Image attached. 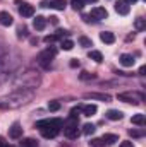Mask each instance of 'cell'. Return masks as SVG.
I'll return each instance as SVG.
<instances>
[{
  "label": "cell",
  "instance_id": "43",
  "mask_svg": "<svg viewBox=\"0 0 146 147\" xmlns=\"http://www.w3.org/2000/svg\"><path fill=\"white\" fill-rule=\"evenodd\" d=\"M124 2H126V3H127V5H131V3H136V2H138V0H124Z\"/></svg>",
  "mask_w": 146,
  "mask_h": 147
},
{
  "label": "cell",
  "instance_id": "38",
  "mask_svg": "<svg viewBox=\"0 0 146 147\" xmlns=\"http://www.w3.org/2000/svg\"><path fill=\"white\" fill-rule=\"evenodd\" d=\"M83 19H84V22H91V21H95L89 14H88V16H83Z\"/></svg>",
  "mask_w": 146,
  "mask_h": 147
},
{
  "label": "cell",
  "instance_id": "39",
  "mask_svg": "<svg viewBox=\"0 0 146 147\" xmlns=\"http://www.w3.org/2000/svg\"><path fill=\"white\" fill-rule=\"evenodd\" d=\"M50 22H52V24H59V17L52 16V17H50Z\"/></svg>",
  "mask_w": 146,
  "mask_h": 147
},
{
  "label": "cell",
  "instance_id": "32",
  "mask_svg": "<svg viewBox=\"0 0 146 147\" xmlns=\"http://www.w3.org/2000/svg\"><path fill=\"white\" fill-rule=\"evenodd\" d=\"M48 110L50 111H59L60 110V103H59V101H50V103H48Z\"/></svg>",
  "mask_w": 146,
  "mask_h": 147
},
{
  "label": "cell",
  "instance_id": "29",
  "mask_svg": "<svg viewBox=\"0 0 146 147\" xmlns=\"http://www.w3.org/2000/svg\"><path fill=\"white\" fill-rule=\"evenodd\" d=\"M79 43H81V46H84V48L93 46V41H91L89 38H86V36H81V38H79Z\"/></svg>",
  "mask_w": 146,
  "mask_h": 147
},
{
  "label": "cell",
  "instance_id": "2",
  "mask_svg": "<svg viewBox=\"0 0 146 147\" xmlns=\"http://www.w3.org/2000/svg\"><path fill=\"white\" fill-rule=\"evenodd\" d=\"M40 84H41V75H40V72L31 70V69L17 70V72L14 74V79H12L14 89H31V91H35Z\"/></svg>",
  "mask_w": 146,
  "mask_h": 147
},
{
  "label": "cell",
  "instance_id": "31",
  "mask_svg": "<svg viewBox=\"0 0 146 147\" xmlns=\"http://www.w3.org/2000/svg\"><path fill=\"white\" fill-rule=\"evenodd\" d=\"M129 135L131 137H136V139H139V137H145V130H129Z\"/></svg>",
  "mask_w": 146,
  "mask_h": 147
},
{
  "label": "cell",
  "instance_id": "19",
  "mask_svg": "<svg viewBox=\"0 0 146 147\" xmlns=\"http://www.w3.org/2000/svg\"><path fill=\"white\" fill-rule=\"evenodd\" d=\"M50 7L55 9V10H64L67 7V2L65 0H52L50 2Z\"/></svg>",
  "mask_w": 146,
  "mask_h": 147
},
{
  "label": "cell",
  "instance_id": "37",
  "mask_svg": "<svg viewBox=\"0 0 146 147\" xmlns=\"http://www.w3.org/2000/svg\"><path fill=\"white\" fill-rule=\"evenodd\" d=\"M71 67H72V69L79 67V60H76V58H74V60H71Z\"/></svg>",
  "mask_w": 146,
  "mask_h": 147
},
{
  "label": "cell",
  "instance_id": "5",
  "mask_svg": "<svg viewBox=\"0 0 146 147\" xmlns=\"http://www.w3.org/2000/svg\"><path fill=\"white\" fill-rule=\"evenodd\" d=\"M55 55H57V48H53V46H48V48H45L43 51H40L36 57V62L40 65H43V67H50V62L55 58Z\"/></svg>",
  "mask_w": 146,
  "mask_h": 147
},
{
  "label": "cell",
  "instance_id": "17",
  "mask_svg": "<svg viewBox=\"0 0 146 147\" xmlns=\"http://www.w3.org/2000/svg\"><path fill=\"white\" fill-rule=\"evenodd\" d=\"M100 39L105 45H112V43H115V34L113 33H108V31H103V33H100Z\"/></svg>",
  "mask_w": 146,
  "mask_h": 147
},
{
  "label": "cell",
  "instance_id": "20",
  "mask_svg": "<svg viewBox=\"0 0 146 147\" xmlns=\"http://www.w3.org/2000/svg\"><path fill=\"white\" fill-rule=\"evenodd\" d=\"M81 110H83V113H84V116H93L98 108H96L95 105H86V106H81Z\"/></svg>",
  "mask_w": 146,
  "mask_h": 147
},
{
  "label": "cell",
  "instance_id": "35",
  "mask_svg": "<svg viewBox=\"0 0 146 147\" xmlns=\"http://www.w3.org/2000/svg\"><path fill=\"white\" fill-rule=\"evenodd\" d=\"M89 144H91V147H105V144H103L102 139H93Z\"/></svg>",
  "mask_w": 146,
  "mask_h": 147
},
{
  "label": "cell",
  "instance_id": "22",
  "mask_svg": "<svg viewBox=\"0 0 146 147\" xmlns=\"http://www.w3.org/2000/svg\"><path fill=\"white\" fill-rule=\"evenodd\" d=\"M131 121H132L134 125H139V127H143V125H145V115L138 113V115H134V116L131 118Z\"/></svg>",
  "mask_w": 146,
  "mask_h": 147
},
{
  "label": "cell",
  "instance_id": "4",
  "mask_svg": "<svg viewBox=\"0 0 146 147\" xmlns=\"http://www.w3.org/2000/svg\"><path fill=\"white\" fill-rule=\"evenodd\" d=\"M62 125H64V121L60 118H50V120H40V121H36V128H40V132H41V135L45 139H53L60 132Z\"/></svg>",
  "mask_w": 146,
  "mask_h": 147
},
{
  "label": "cell",
  "instance_id": "7",
  "mask_svg": "<svg viewBox=\"0 0 146 147\" xmlns=\"http://www.w3.org/2000/svg\"><path fill=\"white\" fill-rule=\"evenodd\" d=\"M119 101H124V103H131V105H139L143 101V96L141 94H136V92H122L117 96Z\"/></svg>",
  "mask_w": 146,
  "mask_h": 147
},
{
  "label": "cell",
  "instance_id": "15",
  "mask_svg": "<svg viewBox=\"0 0 146 147\" xmlns=\"http://www.w3.org/2000/svg\"><path fill=\"white\" fill-rule=\"evenodd\" d=\"M105 116H107L108 120H112V121H119V120H122L124 113L119 111V110H108L107 113H105Z\"/></svg>",
  "mask_w": 146,
  "mask_h": 147
},
{
  "label": "cell",
  "instance_id": "24",
  "mask_svg": "<svg viewBox=\"0 0 146 147\" xmlns=\"http://www.w3.org/2000/svg\"><path fill=\"white\" fill-rule=\"evenodd\" d=\"M134 28H136L138 31H143V29L146 28V21L143 19V17H138V19L134 21Z\"/></svg>",
  "mask_w": 146,
  "mask_h": 147
},
{
  "label": "cell",
  "instance_id": "34",
  "mask_svg": "<svg viewBox=\"0 0 146 147\" xmlns=\"http://www.w3.org/2000/svg\"><path fill=\"white\" fill-rule=\"evenodd\" d=\"M57 39H59V36H57V34H48V36L43 38V41H45V43H55Z\"/></svg>",
  "mask_w": 146,
  "mask_h": 147
},
{
  "label": "cell",
  "instance_id": "8",
  "mask_svg": "<svg viewBox=\"0 0 146 147\" xmlns=\"http://www.w3.org/2000/svg\"><path fill=\"white\" fill-rule=\"evenodd\" d=\"M95 21H103V19H107L108 17V12H107V9L105 7H95V9H91V14H89Z\"/></svg>",
  "mask_w": 146,
  "mask_h": 147
},
{
  "label": "cell",
  "instance_id": "21",
  "mask_svg": "<svg viewBox=\"0 0 146 147\" xmlns=\"http://www.w3.org/2000/svg\"><path fill=\"white\" fill-rule=\"evenodd\" d=\"M88 57H89L91 60H95L96 63H100V62H103V55H102L100 51H96V50H91V51L88 53Z\"/></svg>",
  "mask_w": 146,
  "mask_h": 147
},
{
  "label": "cell",
  "instance_id": "1",
  "mask_svg": "<svg viewBox=\"0 0 146 147\" xmlns=\"http://www.w3.org/2000/svg\"><path fill=\"white\" fill-rule=\"evenodd\" d=\"M35 98V91L31 89H14L9 96L0 99V108L2 110H16L24 105H28Z\"/></svg>",
  "mask_w": 146,
  "mask_h": 147
},
{
  "label": "cell",
  "instance_id": "36",
  "mask_svg": "<svg viewBox=\"0 0 146 147\" xmlns=\"http://www.w3.org/2000/svg\"><path fill=\"white\" fill-rule=\"evenodd\" d=\"M120 147H134V144L129 140H124V142H120Z\"/></svg>",
  "mask_w": 146,
  "mask_h": 147
},
{
  "label": "cell",
  "instance_id": "6",
  "mask_svg": "<svg viewBox=\"0 0 146 147\" xmlns=\"http://www.w3.org/2000/svg\"><path fill=\"white\" fill-rule=\"evenodd\" d=\"M62 127H64V135H65L67 139H76V137L79 135V130H77V120L69 118V121H67L65 125H62Z\"/></svg>",
  "mask_w": 146,
  "mask_h": 147
},
{
  "label": "cell",
  "instance_id": "12",
  "mask_svg": "<svg viewBox=\"0 0 146 147\" xmlns=\"http://www.w3.org/2000/svg\"><path fill=\"white\" fill-rule=\"evenodd\" d=\"M9 137L10 139H21L23 137V128L19 123H14L10 128H9Z\"/></svg>",
  "mask_w": 146,
  "mask_h": 147
},
{
  "label": "cell",
  "instance_id": "3",
  "mask_svg": "<svg viewBox=\"0 0 146 147\" xmlns=\"http://www.w3.org/2000/svg\"><path fill=\"white\" fill-rule=\"evenodd\" d=\"M21 55L14 50H9L2 58H0V82L5 80L10 74H16L21 67Z\"/></svg>",
  "mask_w": 146,
  "mask_h": 147
},
{
  "label": "cell",
  "instance_id": "9",
  "mask_svg": "<svg viewBox=\"0 0 146 147\" xmlns=\"http://www.w3.org/2000/svg\"><path fill=\"white\" fill-rule=\"evenodd\" d=\"M19 14L23 17H33L35 16V7L26 3V2H23V3H19Z\"/></svg>",
  "mask_w": 146,
  "mask_h": 147
},
{
  "label": "cell",
  "instance_id": "10",
  "mask_svg": "<svg viewBox=\"0 0 146 147\" xmlns=\"http://www.w3.org/2000/svg\"><path fill=\"white\" fill-rule=\"evenodd\" d=\"M84 98L86 99H96V101H105V103H108L110 98L108 94H103V92H86L84 94Z\"/></svg>",
  "mask_w": 146,
  "mask_h": 147
},
{
  "label": "cell",
  "instance_id": "30",
  "mask_svg": "<svg viewBox=\"0 0 146 147\" xmlns=\"http://www.w3.org/2000/svg\"><path fill=\"white\" fill-rule=\"evenodd\" d=\"M79 79H81V80H93V79H95V74L81 72V74H79Z\"/></svg>",
  "mask_w": 146,
  "mask_h": 147
},
{
  "label": "cell",
  "instance_id": "14",
  "mask_svg": "<svg viewBox=\"0 0 146 147\" xmlns=\"http://www.w3.org/2000/svg\"><path fill=\"white\" fill-rule=\"evenodd\" d=\"M33 28H35L36 31H43V29L46 28V19H45L43 16H36V19L33 21Z\"/></svg>",
  "mask_w": 146,
  "mask_h": 147
},
{
  "label": "cell",
  "instance_id": "11",
  "mask_svg": "<svg viewBox=\"0 0 146 147\" xmlns=\"http://www.w3.org/2000/svg\"><path fill=\"white\" fill-rule=\"evenodd\" d=\"M129 10H131V7H129L124 0H119V2L115 3V12H117V14H120V16H127Z\"/></svg>",
  "mask_w": 146,
  "mask_h": 147
},
{
  "label": "cell",
  "instance_id": "26",
  "mask_svg": "<svg viewBox=\"0 0 146 147\" xmlns=\"http://www.w3.org/2000/svg\"><path fill=\"white\" fill-rule=\"evenodd\" d=\"M21 146L23 147H38V142L35 139H23L21 140Z\"/></svg>",
  "mask_w": 146,
  "mask_h": 147
},
{
  "label": "cell",
  "instance_id": "28",
  "mask_svg": "<svg viewBox=\"0 0 146 147\" xmlns=\"http://www.w3.org/2000/svg\"><path fill=\"white\" fill-rule=\"evenodd\" d=\"M29 33H28V28L26 26H19L17 28V38H28Z\"/></svg>",
  "mask_w": 146,
  "mask_h": 147
},
{
  "label": "cell",
  "instance_id": "23",
  "mask_svg": "<svg viewBox=\"0 0 146 147\" xmlns=\"http://www.w3.org/2000/svg\"><path fill=\"white\" fill-rule=\"evenodd\" d=\"M95 130H96V127H95L93 123H86V125L83 127V134H84V135H91V134H95Z\"/></svg>",
  "mask_w": 146,
  "mask_h": 147
},
{
  "label": "cell",
  "instance_id": "42",
  "mask_svg": "<svg viewBox=\"0 0 146 147\" xmlns=\"http://www.w3.org/2000/svg\"><path fill=\"white\" fill-rule=\"evenodd\" d=\"M145 70H146V67H145V65H143V67L139 69V75H145Z\"/></svg>",
  "mask_w": 146,
  "mask_h": 147
},
{
  "label": "cell",
  "instance_id": "40",
  "mask_svg": "<svg viewBox=\"0 0 146 147\" xmlns=\"http://www.w3.org/2000/svg\"><path fill=\"white\" fill-rule=\"evenodd\" d=\"M0 147H10V146H9V144L3 140V139H0Z\"/></svg>",
  "mask_w": 146,
  "mask_h": 147
},
{
  "label": "cell",
  "instance_id": "41",
  "mask_svg": "<svg viewBox=\"0 0 146 147\" xmlns=\"http://www.w3.org/2000/svg\"><path fill=\"white\" fill-rule=\"evenodd\" d=\"M40 5H41V7H50V2H46V0H43V2L40 3Z\"/></svg>",
  "mask_w": 146,
  "mask_h": 147
},
{
  "label": "cell",
  "instance_id": "33",
  "mask_svg": "<svg viewBox=\"0 0 146 147\" xmlns=\"http://www.w3.org/2000/svg\"><path fill=\"white\" fill-rule=\"evenodd\" d=\"M9 50H10V48L5 45V41H2V39H0V58H2V57H3V55L9 51Z\"/></svg>",
  "mask_w": 146,
  "mask_h": 147
},
{
  "label": "cell",
  "instance_id": "27",
  "mask_svg": "<svg viewBox=\"0 0 146 147\" xmlns=\"http://www.w3.org/2000/svg\"><path fill=\"white\" fill-rule=\"evenodd\" d=\"M71 5H72L74 10H83V7H84V0H71Z\"/></svg>",
  "mask_w": 146,
  "mask_h": 147
},
{
  "label": "cell",
  "instance_id": "25",
  "mask_svg": "<svg viewBox=\"0 0 146 147\" xmlns=\"http://www.w3.org/2000/svg\"><path fill=\"white\" fill-rule=\"evenodd\" d=\"M60 46H62V50L69 51V50H72V48H74V41H72V39H62Z\"/></svg>",
  "mask_w": 146,
  "mask_h": 147
},
{
  "label": "cell",
  "instance_id": "16",
  "mask_svg": "<svg viewBox=\"0 0 146 147\" xmlns=\"http://www.w3.org/2000/svg\"><path fill=\"white\" fill-rule=\"evenodd\" d=\"M120 63H122L124 67H132V65L136 63V60H134V57H132V55L124 53V55H120Z\"/></svg>",
  "mask_w": 146,
  "mask_h": 147
},
{
  "label": "cell",
  "instance_id": "44",
  "mask_svg": "<svg viewBox=\"0 0 146 147\" xmlns=\"http://www.w3.org/2000/svg\"><path fill=\"white\" fill-rule=\"evenodd\" d=\"M88 2H98V0H88Z\"/></svg>",
  "mask_w": 146,
  "mask_h": 147
},
{
  "label": "cell",
  "instance_id": "18",
  "mask_svg": "<svg viewBox=\"0 0 146 147\" xmlns=\"http://www.w3.org/2000/svg\"><path fill=\"white\" fill-rule=\"evenodd\" d=\"M102 140H103V144H107V146H113L115 142H119V137H117L115 134H105V135L102 137Z\"/></svg>",
  "mask_w": 146,
  "mask_h": 147
},
{
  "label": "cell",
  "instance_id": "13",
  "mask_svg": "<svg viewBox=\"0 0 146 147\" xmlns=\"http://www.w3.org/2000/svg\"><path fill=\"white\" fill-rule=\"evenodd\" d=\"M0 24H2V26H5V28H9V26H12V24H14V17H12L9 12L2 10V12H0Z\"/></svg>",
  "mask_w": 146,
  "mask_h": 147
}]
</instances>
